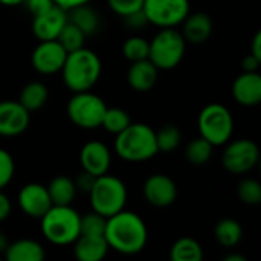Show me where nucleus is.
<instances>
[{"instance_id": "nucleus-10", "label": "nucleus", "mask_w": 261, "mask_h": 261, "mask_svg": "<svg viewBox=\"0 0 261 261\" xmlns=\"http://www.w3.org/2000/svg\"><path fill=\"white\" fill-rule=\"evenodd\" d=\"M228 144V142H226ZM260 162V148L251 139H237L226 145L222 164L232 174H246Z\"/></svg>"}, {"instance_id": "nucleus-39", "label": "nucleus", "mask_w": 261, "mask_h": 261, "mask_svg": "<svg viewBox=\"0 0 261 261\" xmlns=\"http://www.w3.org/2000/svg\"><path fill=\"white\" fill-rule=\"evenodd\" d=\"M11 210H12V205H11L9 197L3 193V190H0V222L6 220L9 217Z\"/></svg>"}, {"instance_id": "nucleus-33", "label": "nucleus", "mask_w": 261, "mask_h": 261, "mask_svg": "<svg viewBox=\"0 0 261 261\" xmlns=\"http://www.w3.org/2000/svg\"><path fill=\"white\" fill-rule=\"evenodd\" d=\"M106 217L92 211L80 219V234H92V236H104L106 229Z\"/></svg>"}, {"instance_id": "nucleus-26", "label": "nucleus", "mask_w": 261, "mask_h": 261, "mask_svg": "<svg viewBox=\"0 0 261 261\" xmlns=\"http://www.w3.org/2000/svg\"><path fill=\"white\" fill-rule=\"evenodd\" d=\"M216 240L223 248H234L240 243L243 237L242 225L234 219H222L214 229Z\"/></svg>"}, {"instance_id": "nucleus-18", "label": "nucleus", "mask_w": 261, "mask_h": 261, "mask_svg": "<svg viewBox=\"0 0 261 261\" xmlns=\"http://www.w3.org/2000/svg\"><path fill=\"white\" fill-rule=\"evenodd\" d=\"M73 255L78 261H101L109 252V245L104 236L80 234L72 243Z\"/></svg>"}, {"instance_id": "nucleus-17", "label": "nucleus", "mask_w": 261, "mask_h": 261, "mask_svg": "<svg viewBox=\"0 0 261 261\" xmlns=\"http://www.w3.org/2000/svg\"><path fill=\"white\" fill-rule=\"evenodd\" d=\"M232 96L243 107H255L261 102V75L243 70L232 83Z\"/></svg>"}, {"instance_id": "nucleus-22", "label": "nucleus", "mask_w": 261, "mask_h": 261, "mask_svg": "<svg viewBox=\"0 0 261 261\" xmlns=\"http://www.w3.org/2000/svg\"><path fill=\"white\" fill-rule=\"evenodd\" d=\"M46 188L52 200V205H72L78 191L75 180H72L67 176L54 177Z\"/></svg>"}, {"instance_id": "nucleus-1", "label": "nucleus", "mask_w": 261, "mask_h": 261, "mask_svg": "<svg viewBox=\"0 0 261 261\" xmlns=\"http://www.w3.org/2000/svg\"><path fill=\"white\" fill-rule=\"evenodd\" d=\"M104 237L110 249L122 255H136L147 246L148 229L142 217L124 208L106 220Z\"/></svg>"}, {"instance_id": "nucleus-7", "label": "nucleus", "mask_w": 261, "mask_h": 261, "mask_svg": "<svg viewBox=\"0 0 261 261\" xmlns=\"http://www.w3.org/2000/svg\"><path fill=\"white\" fill-rule=\"evenodd\" d=\"M197 127L200 136L213 147H220L229 142L234 132V118L228 107L219 102L205 106L199 115Z\"/></svg>"}, {"instance_id": "nucleus-21", "label": "nucleus", "mask_w": 261, "mask_h": 261, "mask_svg": "<svg viewBox=\"0 0 261 261\" xmlns=\"http://www.w3.org/2000/svg\"><path fill=\"white\" fill-rule=\"evenodd\" d=\"M44 257V248L38 242L29 239L9 243L5 251V258L8 261H43Z\"/></svg>"}, {"instance_id": "nucleus-25", "label": "nucleus", "mask_w": 261, "mask_h": 261, "mask_svg": "<svg viewBox=\"0 0 261 261\" xmlns=\"http://www.w3.org/2000/svg\"><path fill=\"white\" fill-rule=\"evenodd\" d=\"M171 261H202L203 248L193 237H182L176 240L170 249Z\"/></svg>"}, {"instance_id": "nucleus-34", "label": "nucleus", "mask_w": 261, "mask_h": 261, "mask_svg": "<svg viewBox=\"0 0 261 261\" xmlns=\"http://www.w3.org/2000/svg\"><path fill=\"white\" fill-rule=\"evenodd\" d=\"M15 173V162L11 153L5 148H0V190L8 187Z\"/></svg>"}, {"instance_id": "nucleus-2", "label": "nucleus", "mask_w": 261, "mask_h": 261, "mask_svg": "<svg viewBox=\"0 0 261 261\" xmlns=\"http://www.w3.org/2000/svg\"><path fill=\"white\" fill-rule=\"evenodd\" d=\"M101 72L102 64L98 54L84 46L76 50L67 52V57L61 67L63 81L66 87L73 93L90 90L98 83Z\"/></svg>"}, {"instance_id": "nucleus-40", "label": "nucleus", "mask_w": 261, "mask_h": 261, "mask_svg": "<svg viewBox=\"0 0 261 261\" xmlns=\"http://www.w3.org/2000/svg\"><path fill=\"white\" fill-rule=\"evenodd\" d=\"M260 64L261 60H258L257 57H254L252 54H248L243 58V70H246V72H257Z\"/></svg>"}, {"instance_id": "nucleus-35", "label": "nucleus", "mask_w": 261, "mask_h": 261, "mask_svg": "<svg viewBox=\"0 0 261 261\" xmlns=\"http://www.w3.org/2000/svg\"><path fill=\"white\" fill-rule=\"evenodd\" d=\"M109 8L119 17L130 15L142 9L144 0H107Z\"/></svg>"}, {"instance_id": "nucleus-36", "label": "nucleus", "mask_w": 261, "mask_h": 261, "mask_svg": "<svg viewBox=\"0 0 261 261\" xmlns=\"http://www.w3.org/2000/svg\"><path fill=\"white\" fill-rule=\"evenodd\" d=\"M125 20V24L132 29H139V28H144L148 21H147V17L144 14V11H138V12H133L130 15H125L122 17Z\"/></svg>"}, {"instance_id": "nucleus-8", "label": "nucleus", "mask_w": 261, "mask_h": 261, "mask_svg": "<svg viewBox=\"0 0 261 261\" xmlns=\"http://www.w3.org/2000/svg\"><path fill=\"white\" fill-rule=\"evenodd\" d=\"M106 102L101 96L92 93L90 90L76 92L67 102V116L69 119L80 128L84 130H95L101 127L104 113H106Z\"/></svg>"}, {"instance_id": "nucleus-6", "label": "nucleus", "mask_w": 261, "mask_h": 261, "mask_svg": "<svg viewBox=\"0 0 261 261\" xmlns=\"http://www.w3.org/2000/svg\"><path fill=\"white\" fill-rule=\"evenodd\" d=\"M187 41L176 28H161V31L148 41V60L159 70H171L177 67L185 55Z\"/></svg>"}, {"instance_id": "nucleus-23", "label": "nucleus", "mask_w": 261, "mask_h": 261, "mask_svg": "<svg viewBox=\"0 0 261 261\" xmlns=\"http://www.w3.org/2000/svg\"><path fill=\"white\" fill-rule=\"evenodd\" d=\"M67 20L76 24L86 35H92L99 28V17L93 8L87 5H80L67 11Z\"/></svg>"}, {"instance_id": "nucleus-16", "label": "nucleus", "mask_w": 261, "mask_h": 261, "mask_svg": "<svg viewBox=\"0 0 261 261\" xmlns=\"http://www.w3.org/2000/svg\"><path fill=\"white\" fill-rule=\"evenodd\" d=\"M80 162L83 167V171L98 177L109 171L112 154L106 144L101 141H90L84 144V147L80 151Z\"/></svg>"}, {"instance_id": "nucleus-44", "label": "nucleus", "mask_w": 261, "mask_h": 261, "mask_svg": "<svg viewBox=\"0 0 261 261\" xmlns=\"http://www.w3.org/2000/svg\"><path fill=\"white\" fill-rule=\"evenodd\" d=\"M223 261H246V258L239 254H229V255L223 257Z\"/></svg>"}, {"instance_id": "nucleus-42", "label": "nucleus", "mask_w": 261, "mask_h": 261, "mask_svg": "<svg viewBox=\"0 0 261 261\" xmlns=\"http://www.w3.org/2000/svg\"><path fill=\"white\" fill-rule=\"evenodd\" d=\"M251 54L254 57H257L258 60H261V32L258 31L252 40V47H251Z\"/></svg>"}, {"instance_id": "nucleus-13", "label": "nucleus", "mask_w": 261, "mask_h": 261, "mask_svg": "<svg viewBox=\"0 0 261 261\" xmlns=\"http://www.w3.org/2000/svg\"><path fill=\"white\" fill-rule=\"evenodd\" d=\"M17 202L23 214L32 219H41L46 214V211L52 206L47 188L37 182L26 184L18 191Z\"/></svg>"}, {"instance_id": "nucleus-11", "label": "nucleus", "mask_w": 261, "mask_h": 261, "mask_svg": "<svg viewBox=\"0 0 261 261\" xmlns=\"http://www.w3.org/2000/svg\"><path fill=\"white\" fill-rule=\"evenodd\" d=\"M66 57L67 50L57 40H47L37 44L31 55V63L38 73L54 75L61 72Z\"/></svg>"}, {"instance_id": "nucleus-15", "label": "nucleus", "mask_w": 261, "mask_h": 261, "mask_svg": "<svg viewBox=\"0 0 261 261\" xmlns=\"http://www.w3.org/2000/svg\"><path fill=\"white\" fill-rule=\"evenodd\" d=\"M66 23H67V11L54 5L49 9L34 15L32 31L40 41L57 40Z\"/></svg>"}, {"instance_id": "nucleus-3", "label": "nucleus", "mask_w": 261, "mask_h": 261, "mask_svg": "<svg viewBox=\"0 0 261 261\" xmlns=\"http://www.w3.org/2000/svg\"><path fill=\"white\" fill-rule=\"evenodd\" d=\"M116 154L127 162H145L154 158L159 150L156 144V132L142 122H130L115 139Z\"/></svg>"}, {"instance_id": "nucleus-24", "label": "nucleus", "mask_w": 261, "mask_h": 261, "mask_svg": "<svg viewBox=\"0 0 261 261\" xmlns=\"http://www.w3.org/2000/svg\"><path fill=\"white\" fill-rule=\"evenodd\" d=\"M47 98H49L47 87L40 81H31L21 89L18 102L31 113L41 109L46 104Z\"/></svg>"}, {"instance_id": "nucleus-29", "label": "nucleus", "mask_w": 261, "mask_h": 261, "mask_svg": "<svg viewBox=\"0 0 261 261\" xmlns=\"http://www.w3.org/2000/svg\"><path fill=\"white\" fill-rule=\"evenodd\" d=\"M86 34L76 26L73 24L72 21L67 20V23L63 26L60 35L57 37V41L67 50V52H72V50H76L80 47L84 46V41H86Z\"/></svg>"}, {"instance_id": "nucleus-12", "label": "nucleus", "mask_w": 261, "mask_h": 261, "mask_svg": "<svg viewBox=\"0 0 261 261\" xmlns=\"http://www.w3.org/2000/svg\"><path fill=\"white\" fill-rule=\"evenodd\" d=\"M145 200L156 208H167L177 199V185L167 174H151L144 184Z\"/></svg>"}, {"instance_id": "nucleus-43", "label": "nucleus", "mask_w": 261, "mask_h": 261, "mask_svg": "<svg viewBox=\"0 0 261 261\" xmlns=\"http://www.w3.org/2000/svg\"><path fill=\"white\" fill-rule=\"evenodd\" d=\"M8 245H9V242H8V239H6V236H5L3 232H0V254H5Z\"/></svg>"}, {"instance_id": "nucleus-9", "label": "nucleus", "mask_w": 261, "mask_h": 261, "mask_svg": "<svg viewBox=\"0 0 261 261\" xmlns=\"http://www.w3.org/2000/svg\"><path fill=\"white\" fill-rule=\"evenodd\" d=\"M147 21L158 28H176L190 14V0H144Z\"/></svg>"}, {"instance_id": "nucleus-14", "label": "nucleus", "mask_w": 261, "mask_h": 261, "mask_svg": "<svg viewBox=\"0 0 261 261\" xmlns=\"http://www.w3.org/2000/svg\"><path fill=\"white\" fill-rule=\"evenodd\" d=\"M29 122L31 115L18 101H0V136H18L26 132Z\"/></svg>"}, {"instance_id": "nucleus-5", "label": "nucleus", "mask_w": 261, "mask_h": 261, "mask_svg": "<svg viewBox=\"0 0 261 261\" xmlns=\"http://www.w3.org/2000/svg\"><path fill=\"white\" fill-rule=\"evenodd\" d=\"M87 194L90 196L92 211L106 219L122 211L127 205L128 197L125 184L119 177L110 176L107 173L95 179L93 187Z\"/></svg>"}, {"instance_id": "nucleus-32", "label": "nucleus", "mask_w": 261, "mask_h": 261, "mask_svg": "<svg viewBox=\"0 0 261 261\" xmlns=\"http://www.w3.org/2000/svg\"><path fill=\"white\" fill-rule=\"evenodd\" d=\"M237 194L239 199L249 206H255L261 203V185L255 179H243L239 187H237Z\"/></svg>"}, {"instance_id": "nucleus-20", "label": "nucleus", "mask_w": 261, "mask_h": 261, "mask_svg": "<svg viewBox=\"0 0 261 261\" xmlns=\"http://www.w3.org/2000/svg\"><path fill=\"white\" fill-rule=\"evenodd\" d=\"M159 69L148 60L133 61L127 70V81L130 87L136 92H148L154 87L158 81Z\"/></svg>"}, {"instance_id": "nucleus-41", "label": "nucleus", "mask_w": 261, "mask_h": 261, "mask_svg": "<svg viewBox=\"0 0 261 261\" xmlns=\"http://www.w3.org/2000/svg\"><path fill=\"white\" fill-rule=\"evenodd\" d=\"M52 2H54L57 6H60V8L69 11V9H72V8H75V6L87 5V3H90L92 0H52Z\"/></svg>"}, {"instance_id": "nucleus-27", "label": "nucleus", "mask_w": 261, "mask_h": 261, "mask_svg": "<svg viewBox=\"0 0 261 261\" xmlns=\"http://www.w3.org/2000/svg\"><path fill=\"white\" fill-rule=\"evenodd\" d=\"M213 148H214V147H213L206 139H203L202 136H199V138L193 139V141L187 145V148H185V156H187V159H188L190 164H193V165H196V167H200V165H205V164L211 159V156H213Z\"/></svg>"}, {"instance_id": "nucleus-37", "label": "nucleus", "mask_w": 261, "mask_h": 261, "mask_svg": "<svg viewBox=\"0 0 261 261\" xmlns=\"http://www.w3.org/2000/svg\"><path fill=\"white\" fill-rule=\"evenodd\" d=\"M23 3L26 5V8L29 9L32 15H37L55 5L52 0H23Z\"/></svg>"}, {"instance_id": "nucleus-30", "label": "nucleus", "mask_w": 261, "mask_h": 261, "mask_svg": "<svg viewBox=\"0 0 261 261\" xmlns=\"http://www.w3.org/2000/svg\"><path fill=\"white\" fill-rule=\"evenodd\" d=\"M180 141H182V133L173 124H167L156 132V144L159 151L171 153L180 145Z\"/></svg>"}, {"instance_id": "nucleus-4", "label": "nucleus", "mask_w": 261, "mask_h": 261, "mask_svg": "<svg viewBox=\"0 0 261 261\" xmlns=\"http://www.w3.org/2000/svg\"><path fill=\"white\" fill-rule=\"evenodd\" d=\"M80 213L70 205H52L40 219L41 232L52 245H72L80 237Z\"/></svg>"}, {"instance_id": "nucleus-45", "label": "nucleus", "mask_w": 261, "mask_h": 261, "mask_svg": "<svg viewBox=\"0 0 261 261\" xmlns=\"http://www.w3.org/2000/svg\"><path fill=\"white\" fill-rule=\"evenodd\" d=\"M0 3L5 6H17V5H21L23 0H0Z\"/></svg>"}, {"instance_id": "nucleus-31", "label": "nucleus", "mask_w": 261, "mask_h": 261, "mask_svg": "<svg viewBox=\"0 0 261 261\" xmlns=\"http://www.w3.org/2000/svg\"><path fill=\"white\" fill-rule=\"evenodd\" d=\"M122 55L130 63L148 58V40L139 35H132L122 43Z\"/></svg>"}, {"instance_id": "nucleus-28", "label": "nucleus", "mask_w": 261, "mask_h": 261, "mask_svg": "<svg viewBox=\"0 0 261 261\" xmlns=\"http://www.w3.org/2000/svg\"><path fill=\"white\" fill-rule=\"evenodd\" d=\"M130 122H132L130 115L124 109H119V107H107L106 109V113H104V118H102V122H101V127L106 128L112 135H118Z\"/></svg>"}, {"instance_id": "nucleus-19", "label": "nucleus", "mask_w": 261, "mask_h": 261, "mask_svg": "<svg viewBox=\"0 0 261 261\" xmlns=\"http://www.w3.org/2000/svg\"><path fill=\"white\" fill-rule=\"evenodd\" d=\"M180 24L185 41L191 44H202L213 34V20L205 12H190Z\"/></svg>"}, {"instance_id": "nucleus-38", "label": "nucleus", "mask_w": 261, "mask_h": 261, "mask_svg": "<svg viewBox=\"0 0 261 261\" xmlns=\"http://www.w3.org/2000/svg\"><path fill=\"white\" fill-rule=\"evenodd\" d=\"M95 179H96L95 176H92V174H89V173L83 171V173L76 177V180H75L76 190H78V191H83V193H89V191H90V188L93 187Z\"/></svg>"}]
</instances>
